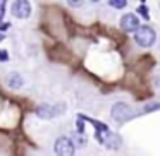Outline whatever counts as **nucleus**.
<instances>
[{
    "mask_svg": "<svg viewBox=\"0 0 160 156\" xmlns=\"http://www.w3.org/2000/svg\"><path fill=\"white\" fill-rule=\"evenodd\" d=\"M160 108V103H153V105H148V106L145 108L143 111H150V110H158Z\"/></svg>",
    "mask_w": 160,
    "mask_h": 156,
    "instance_id": "9b49d317",
    "label": "nucleus"
},
{
    "mask_svg": "<svg viewBox=\"0 0 160 156\" xmlns=\"http://www.w3.org/2000/svg\"><path fill=\"white\" fill-rule=\"evenodd\" d=\"M53 151H55L57 156H74V142L71 141L69 137L62 135V137H57L55 144H53Z\"/></svg>",
    "mask_w": 160,
    "mask_h": 156,
    "instance_id": "f03ea898",
    "label": "nucleus"
},
{
    "mask_svg": "<svg viewBox=\"0 0 160 156\" xmlns=\"http://www.w3.org/2000/svg\"><path fill=\"white\" fill-rule=\"evenodd\" d=\"M138 12H139L141 16H145V19L148 21V9H146V5H145V4H141V5L138 7Z\"/></svg>",
    "mask_w": 160,
    "mask_h": 156,
    "instance_id": "1a4fd4ad",
    "label": "nucleus"
},
{
    "mask_svg": "<svg viewBox=\"0 0 160 156\" xmlns=\"http://www.w3.org/2000/svg\"><path fill=\"white\" fill-rule=\"evenodd\" d=\"M7 84L12 89H19V87L22 86V77L19 76V74L12 72V74H9V77H7Z\"/></svg>",
    "mask_w": 160,
    "mask_h": 156,
    "instance_id": "0eeeda50",
    "label": "nucleus"
},
{
    "mask_svg": "<svg viewBox=\"0 0 160 156\" xmlns=\"http://www.w3.org/2000/svg\"><path fill=\"white\" fill-rule=\"evenodd\" d=\"M121 28L124 29L126 33H132V31H138L141 26H139V21L134 14H124L121 17Z\"/></svg>",
    "mask_w": 160,
    "mask_h": 156,
    "instance_id": "39448f33",
    "label": "nucleus"
},
{
    "mask_svg": "<svg viewBox=\"0 0 160 156\" xmlns=\"http://www.w3.org/2000/svg\"><path fill=\"white\" fill-rule=\"evenodd\" d=\"M9 28V24H2V22H0V29H7Z\"/></svg>",
    "mask_w": 160,
    "mask_h": 156,
    "instance_id": "ddd939ff",
    "label": "nucleus"
},
{
    "mask_svg": "<svg viewBox=\"0 0 160 156\" xmlns=\"http://www.w3.org/2000/svg\"><path fill=\"white\" fill-rule=\"evenodd\" d=\"M57 111H59L57 106H52V105H47V103L40 105L36 108V115L40 118H53V117H57Z\"/></svg>",
    "mask_w": 160,
    "mask_h": 156,
    "instance_id": "423d86ee",
    "label": "nucleus"
},
{
    "mask_svg": "<svg viewBox=\"0 0 160 156\" xmlns=\"http://www.w3.org/2000/svg\"><path fill=\"white\" fill-rule=\"evenodd\" d=\"M9 60V53L5 50H0V62H7Z\"/></svg>",
    "mask_w": 160,
    "mask_h": 156,
    "instance_id": "9d476101",
    "label": "nucleus"
},
{
    "mask_svg": "<svg viewBox=\"0 0 160 156\" xmlns=\"http://www.w3.org/2000/svg\"><path fill=\"white\" fill-rule=\"evenodd\" d=\"M112 118L117 122H126L129 120V118H132V115H134V111H132V108L129 106V105L126 103H115L114 106H112Z\"/></svg>",
    "mask_w": 160,
    "mask_h": 156,
    "instance_id": "7ed1b4c3",
    "label": "nucleus"
},
{
    "mask_svg": "<svg viewBox=\"0 0 160 156\" xmlns=\"http://www.w3.org/2000/svg\"><path fill=\"white\" fill-rule=\"evenodd\" d=\"M4 12H5V2H0V19L4 17Z\"/></svg>",
    "mask_w": 160,
    "mask_h": 156,
    "instance_id": "f8f14e48",
    "label": "nucleus"
},
{
    "mask_svg": "<svg viewBox=\"0 0 160 156\" xmlns=\"http://www.w3.org/2000/svg\"><path fill=\"white\" fill-rule=\"evenodd\" d=\"M108 5H110V7H114V9H122V7H126V5H128V2H126V0H110V2H108Z\"/></svg>",
    "mask_w": 160,
    "mask_h": 156,
    "instance_id": "6e6552de",
    "label": "nucleus"
},
{
    "mask_svg": "<svg viewBox=\"0 0 160 156\" xmlns=\"http://www.w3.org/2000/svg\"><path fill=\"white\" fill-rule=\"evenodd\" d=\"M2 40H5V35H4V33H0V41H2Z\"/></svg>",
    "mask_w": 160,
    "mask_h": 156,
    "instance_id": "4468645a",
    "label": "nucleus"
},
{
    "mask_svg": "<svg viewBox=\"0 0 160 156\" xmlns=\"http://www.w3.org/2000/svg\"><path fill=\"white\" fill-rule=\"evenodd\" d=\"M12 16L18 19H28L29 14H31V5L28 4V2H24V0H18V2H14L12 4Z\"/></svg>",
    "mask_w": 160,
    "mask_h": 156,
    "instance_id": "20e7f679",
    "label": "nucleus"
},
{
    "mask_svg": "<svg viewBox=\"0 0 160 156\" xmlns=\"http://www.w3.org/2000/svg\"><path fill=\"white\" fill-rule=\"evenodd\" d=\"M134 40L139 46L143 48H148L155 43V31H153L150 26H141L138 31L134 33Z\"/></svg>",
    "mask_w": 160,
    "mask_h": 156,
    "instance_id": "f257e3e1",
    "label": "nucleus"
}]
</instances>
